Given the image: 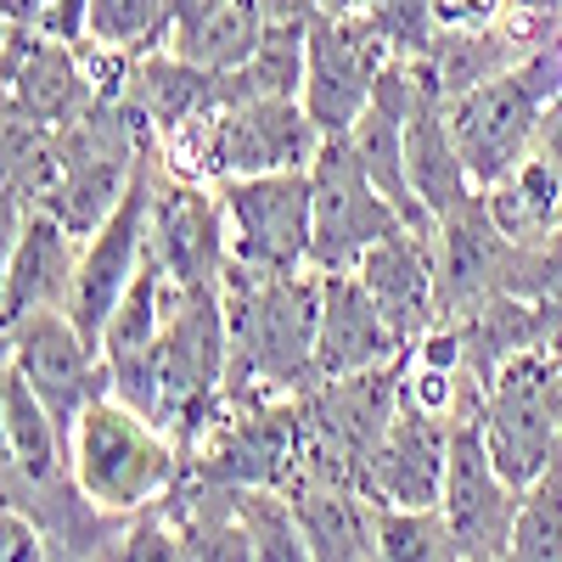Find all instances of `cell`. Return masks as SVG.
Returning <instances> with one entry per match:
<instances>
[{"mask_svg":"<svg viewBox=\"0 0 562 562\" xmlns=\"http://www.w3.org/2000/svg\"><path fill=\"white\" fill-rule=\"evenodd\" d=\"M315 248H310V270L338 276V270H360V259L389 243L394 231H405V214L371 186V175L360 169V158L349 153V140H326L315 169Z\"/></svg>","mask_w":562,"mask_h":562,"instance_id":"cell-9","label":"cell"},{"mask_svg":"<svg viewBox=\"0 0 562 562\" xmlns=\"http://www.w3.org/2000/svg\"><path fill=\"white\" fill-rule=\"evenodd\" d=\"M225 326H231V371L225 400H288L315 383V338H321V270L304 276H225Z\"/></svg>","mask_w":562,"mask_h":562,"instance_id":"cell-1","label":"cell"},{"mask_svg":"<svg viewBox=\"0 0 562 562\" xmlns=\"http://www.w3.org/2000/svg\"><path fill=\"white\" fill-rule=\"evenodd\" d=\"M169 0H90V45L158 52V45H169Z\"/></svg>","mask_w":562,"mask_h":562,"instance_id":"cell-25","label":"cell"},{"mask_svg":"<svg viewBox=\"0 0 562 562\" xmlns=\"http://www.w3.org/2000/svg\"><path fill=\"white\" fill-rule=\"evenodd\" d=\"M0 434H7V479L52 484L68 473V428L45 411L18 366L0 371Z\"/></svg>","mask_w":562,"mask_h":562,"instance_id":"cell-21","label":"cell"},{"mask_svg":"<svg viewBox=\"0 0 562 562\" xmlns=\"http://www.w3.org/2000/svg\"><path fill=\"white\" fill-rule=\"evenodd\" d=\"M405 169H411V192H416L422 214H428L434 225L456 220L461 209H473L484 198L479 180L467 175V164H461V147L450 135V113H445V97L434 90V79H428V90H422L416 119H411Z\"/></svg>","mask_w":562,"mask_h":562,"instance_id":"cell-18","label":"cell"},{"mask_svg":"<svg viewBox=\"0 0 562 562\" xmlns=\"http://www.w3.org/2000/svg\"><path fill=\"white\" fill-rule=\"evenodd\" d=\"M265 34H270L265 0H186L169 23V52L198 68L231 74L259 52Z\"/></svg>","mask_w":562,"mask_h":562,"instance_id":"cell-20","label":"cell"},{"mask_svg":"<svg viewBox=\"0 0 562 562\" xmlns=\"http://www.w3.org/2000/svg\"><path fill=\"white\" fill-rule=\"evenodd\" d=\"M479 428L501 479L529 490L562 456V355L540 344L506 360L479 400Z\"/></svg>","mask_w":562,"mask_h":562,"instance_id":"cell-4","label":"cell"},{"mask_svg":"<svg viewBox=\"0 0 562 562\" xmlns=\"http://www.w3.org/2000/svg\"><path fill=\"white\" fill-rule=\"evenodd\" d=\"M113 562H186V551H180V535L169 524H147L119 546Z\"/></svg>","mask_w":562,"mask_h":562,"instance_id":"cell-29","label":"cell"},{"mask_svg":"<svg viewBox=\"0 0 562 562\" xmlns=\"http://www.w3.org/2000/svg\"><path fill=\"white\" fill-rule=\"evenodd\" d=\"M7 366L23 371L29 389L45 400V411H52L68 434H74V422L90 400L113 394V371H108L102 349L68 321V310L29 315V321L7 326Z\"/></svg>","mask_w":562,"mask_h":562,"instance_id":"cell-11","label":"cell"},{"mask_svg":"<svg viewBox=\"0 0 562 562\" xmlns=\"http://www.w3.org/2000/svg\"><path fill=\"white\" fill-rule=\"evenodd\" d=\"M445 467H450V422L400 400L389 434L378 439L360 473V490L383 512H422V506H439Z\"/></svg>","mask_w":562,"mask_h":562,"instance_id":"cell-13","label":"cell"},{"mask_svg":"<svg viewBox=\"0 0 562 562\" xmlns=\"http://www.w3.org/2000/svg\"><path fill=\"white\" fill-rule=\"evenodd\" d=\"M192 450L225 490H293L304 473V411L299 400H225Z\"/></svg>","mask_w":562,"mask_h":562,"instance_id":"cell-7","label":"cell"},{"mask_svg":"<svg viewBox=\"0 0 562 562\" xmlns=\"http://www.w3.org/2000/svg\"><path fill=\"white\" fill-rule=\"evenodd\" d=\"M299 529L315 551V562H378V518L383 506L355 484H326V479H299L288 490Z\"/></svg>","mask_w":562,"mask_h":562,"instance_id":"cell-19","label":"cell"},{"mask_svg":"<svg viewBox=\"0 0 562 562\" xmlns=\"http://www.w3.org/2000/svg\"><path fill=\"white\" fill-rule=\"evenodd\" d=\"M535 153L540 158H551L557 169H562V97L546 108V124H540V140H535Z\"/></svg>","mask_w":562,"mask_h":562,"instance_id":"cell-30","label":"cell"},{"mask_svg":"<svg viewBox=\"0 0 562 562\" xmlns=\"http://www.w3.org/2000/svg\"><path fill=\"white\" fill-rule=\"evenodd\" d=\"M220 209H225V231H231V270H254V276H304L310 270V248H315L310 169L225 180Z\"/></svg>","mask_w":562,"mask_h":562,"instance_id":"cell-5","label":"cell"},{"mask_svg":"<svg viewBox=\"0 0 562 562\" xmlns=\"http://www.w3.org/2000/svg\"><path fill=\"white\" fill-rule=\"evenodd\" d=\"M153 192H158V164L140 158L119 209L85 237L79 276H74V293H68V321L97 349H102V333H108L119 299L135 288V276L153 259Z\"/></svg>","mask_w":562,"mask_h":562,"instance_id":"cell-8","label":"cell"},{"mask_svg":"<svg viewBox=\"0 0 562 562\" xmlns=\"http://www.w3.org/2000/svg\"><path fill=\"white\" fill-rule=\"evenodd\" d=\"M506 562H562V456L524 490Z\"/></svg>","mask_w":562,"mask_h":562,"instance_id":"cell-23","label":"cell"},{"mask_svg":"<svg viewBox=\"0 0 562 562\" xmlns=\"http://www.w3.org/2000/svg\"><path fill=\"white\" fill-rule=\"evenodd\" d=\"M518 506H524V490H512L501 479V467L484 445V428H479V411L450 422V467H445L439 512L456 529L467 562H506Z\"/></svg>","mask_w":562,"mask_h":562,"instance_id":"cell-10","label":"cell"},{"mask_svg":"<svg viewBox=\"0 0 562 562\" xmlns=\"http://www.w3.org/2000/svg\"><path fill=\"white\" fill-rule=\"evenodd\" d=\"M231 495H237L243 529L254 540V562H315L288 490H231Z\"/></svg>","mask_w":562,"mask_h":562,"instance_id":"cell-22","label":"cell"},{"mask_svg":"<svg viewBox=\"0 0 562 562\" xmlns=\"http://www.w3.org/2000/svg\"><path fill=\"white\" fill-rule=\"evenodd\" d=\"M378 34L394 45L400 57H428L434 45V0H366L360 7Z\"/></svg>","mask_w":562,"mask_h":562,"instance_id":"cell-27","label":"cell"},{"mask_svg":"<svg viewBox=\"0 0 562 562\" xmlns=\"http://www.w3.org/2000/svg\"><path fill=\"white\" fill-rule=\"evenodd\" d=\"M557 97H562V34L540 40L518 68H506V74L484 79L479 90L445 102L450 135L461 147L467 175L479 180V192H495V186L535 153L546 108Z\"/></svg>","mask_w":562,"mask_h":562,"instance_id":"cell-2","label":"cell"},{"mask_svg":"<svg viewBox=\"0 0 562 562\" xmlns=\"http://www.w3.org/2000/svg\"><path fill=\"white\" fill-rule=\"evenodd\" d=\"M378 562H467L456 529L439 506L422 512H383L378 518Z\"/></svg>","mask_w":562,"mask_h":562,"instance_id":"cell-24","label":"cell"},{"mask_svg":"<svg viewBox=\"0 0 562 562\" xmlns=\"http://www.w3.org/2000/svg\"><path fill=\"white\" fill-rule=\"evenodd\" d=\"M175 467H180V445L119 394L90 400L68 434V479L108 518L153 506L175 484Z\"/></svg>","mask_w":562,"mask_h":562,"instance_id":"cell-3","label":"cell"},{"mask_svg":"<svg viewBox=\"0 0 562 562\" xmlns=\"http://www.w3.org/2000/svg\"><path fill=\"white\" fill-rule=\"evenodd\" d=\"M180 551H186V562H254V540L243 529L237 495L225 506H198L180 529Z\"/></svg>","mask_w":562,"mask_h":562,"instance_id":"cell-26","label":"cell"},{"mask_svg":"<svg viewBox=\"0 0 562 562\" xmlns=\"http://www.w3.org/2000/svg\"><path fill=\"white\" fill-rule=\"evenodd\" d=\"M7 108L45 124V130H63L68 119H79L97 90L85 79V63L74 45L45 40L40 29H12L7 23Z\"/></svg>","mask_w":562,"mask_h":562,"instance_id":"cell-17","label":"cell"},{"mask_svg":"<svg viewBox=\"0 0 562 562\" xmlns=\"http://www.w3.org/2000/svg\"><path fill=\"white\" fill-rule=\"evenodd\" d=\"M411 349L400 344V333L389 326V315L378 310V299L366 293V281L355 270L321 276V338H315V383H338V378H360L405 360Z\"/></svg>","mask_w":562,"mask_h":562,"instance_id":"cell-15","label":"cell"},{"mask_svg":"<svg viewBox=\"0 0 562 562\" xmlns=\"http://www.w3.org/2000/svg\"><path fill=\"white\" fill-rule=\"evenodd\" d=\"M366 293L378 299V310L389 315V326L400 333L405 349H416L422 338L439 326V248H434V231H394L389 243H378L360 270Z\"/></svg>","mask_w":562,"mask_h":562,"instance_id":"cell-16","label":"cell"},{"mask_svg":"<svg viewBox=\"0 0 562 562\" xmlns=\"http://www.w3.org/2000/svg\"><path fill=\"white\" fill-rule=\"evenodd\" d=\"M85 237L52 209H34L18 237L7 243V265H0V321L18 326L29 315L68 310L74 276H79Z\"/></svg>","mask_w":562,"mask_h":562,"instance_id":"cell-14","label":"cell"},{"mask_svg":"<svg viewBox=\"0 0 562 562\" xmlns=\"http://www.w3.org/2000/svg\"><path fill=\"white\" fill-rule=\"evenodd\" d=\"M400 52L378 34L366 12H315L304 34V108L326 140H338L360 124L378 97V79Z\"/></svg>","mask_w":562,"mask_h":562,"instance_id":"cell-6","label":"cell"},{"mask_svg":"<svg viewBox=\"0 0 562 562\" xmlns=\"http://www.w3.org/2000/svg\"><path fill=\"white\" fill-rule=\"evenodd\" d=\"M0 562H45V540L34 518L12 501H7V518H0Z\"/></svg>","mask_w":562,"mask_h":562,"instance_id":"cell-28","label":"cell"},{"mask_svg":"<svg viewBox=\"0 0 562 562\" xmlns=\"http://www.w3.org/2000/svg\"><path fill=\"white\" fill-rule=\"evenodd\" d=\"M153 259L175 288H225L231 276V231L220 209V186L180 180L158 164L153 192Z\"/></svg>","mask_w":562,"mask_h":562,"instance_id":"cell-12","label":"cell"}]
</instances>
